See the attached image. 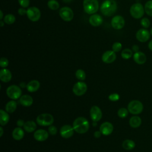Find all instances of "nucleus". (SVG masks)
Returning <instances> with one entry per match:
<instances>
[{
    "label": "nucleus",
    "mask_w": 152,
    "mask_h": 152,
    "mask_svg": "<svg viewBox=\"0 0 152 152\" xmlns=\"http://www.w3.org/2000/svg\"><path fill=\"white\" fill-rule=\"evenodd\" d=\"M72 126L76 132L78 134H84L88 131L90 124L86 118L80 116L74 120Z\"/></svg>",
    "instance_id": "nucleus-1"
},
{
    "label": "nucleus",
    "mask_w": 152,
    "mask_h": 152,
    "mask_svg": "<svg viewBox=\"0 0 152 152\" xmlns=\"http://www.w3.org/2000/svg\"><path fill=\"white\" fill-rule=\"evenodd\" d=\"M117 8V4L115 0H106L101 5L100 10L104 15L110 17L116 12Z\"/></svg>",
    "instance_id": "nucleus-2"
},
{
    "label": "nucleus",
    "mask_w": 152,
    "mask_h": 152,
    "mask_svg": "<svg viewBox=\"0 0 152 152\" xmlns=\"http://www.w3.org/2000/svg\"><path fill=\"white\" fill-rule=\"evenodd\" d=\"M83 8L87 14H95L99 8V2L97 0H84Z\"/></svg>",
    "instance_id": "nucleus-3"
},
{
    "label": "nucleus",
    "mask_w": 152,
    "mask_h": 152,
    "mask_svg": "<svg viewBox=\"0 0 152 152\" xmlns=\"http://www.w3.org/2000/svg\"><path fill=\"white\" fill-rule=\"evenodd\" d=\"M127 109L129 113L137 115L140 114L142 112L144 106L140 100H133L128 103Z\"/></svg>",
    "instance_id": "nucleus-4"
},
{
    "label": "nucleus",
    "mask_w": 152,
    "mask_h": 152,
    "mask_svg": "<svg viewBox=\"0 0 152 152\" xmlns=\"http://www.w3.org/2000/svg\"><path fill=\"white\" fill-rule=\"evenodd\" d=\"M144 7L140 3L134 4L132 5L129 10L131 15L135 19L141 18L144 15Z\"/></svg>",
    "instance_id": "nucleus-5"
},
{
    "label": "nucleus",
    "mask_w": 152,
    "mask_h": 152,
    "mask_svg": "<svg viewBox=\"0 0 152 152\" xmlns=\"http://www.w3.org/2000/svg\"><path fill=\"white\" fill-rule=\"evenodd\" d=\"M54 121L53 116L50 113H42L36 118V122L40 126H50Z\"/></svg>",
    "instance_id": "nucleus-6"
},
{
    "label": "nucleus",
    "mask_w": 152,
    "mask_h": 152,
    "mask_svg": "<svg viewBox=\"0 0 152 152\" xmlns=\"http://www.w3.org/2000/svg\"><path fill=\"white\" fill-rule=\"evenodd\" d=\"M7 95L12 100H16L21 96L22 91L21 87L17 85L10 86L6 90Z\"/></svg>",
    "instance_id": "nucleus-7"
},
{
    "label": "nucleus",
    "mask_w": 152,
    "mask_h": 152,
    "mask_svg": "<svg viewBox=\"0 0 152 152\" xmlns=\"http://www.w3.org/2000/svg\"><path fill=\"white\" fill-rule=\"evenodd\" d=\"M26 15L30 21L36 22L40 19L41 13L38 8L36 7H31L27 10Z\"/></svg>",
    "instance_id": "nucleus-8"
},
{
    "label": "nucleus",
    "mask_w": 152,
    "mask_h": 152,
    "mask_svg": "<svg viewBox=\"0 0 152 152\" xmlns=\"http://www.w3.org/2000/svg\"><path fill=\"white\" fill-rule=\"evenodd\" d=\"M61 18L65 21H70L73 19L74 12L71 8L68 7L61 8L59 11Z\"/></svg>",
    "instance_id": "nucleus-9"
},
{
    "label": "nucleus",
    "mask_w": 152,
    "mask_h": 152,
    "mask_svg": "<svg viewBox=\"0 0 152 152\" xmlns=\"http://www.w3.org/2000/svg\"><path fill=\"white\" fill-rule=\"evenodd\" d=\"M87 90V84L82 81L76 83L74 85L72 88V91L74 94L78 96H80L86 93Z\"/></svg>",
    "instance_id": "nucleus-10"
},
{
    "label": "nucleus",
    "mask_w": 152,
    "mask_h": 152,
    "mask_svg": "<svg viewBox=\"0 0 152 152\" xmlns=\"http://www.w3.org/2000/svg\"><path fill=\"white\" fill-rule=\"evenodd\" d=\"M150 32L146 28H140L136 33V39L140 42L144 43L148 41L150 37Z\"/></svg>",
    "instance_id": "nucleus-11"
},
{
    "label": "nucleus",
    "mask_w": 152,
    "mask_h": 152,
    "mask_svg": "<svg viewBox=\"0 0 152 152\" xmlns=\"http://www.w3.org/2000/svg\"><path fill=\"white\" fill-rule=\"evenodd\" d=\"M111 26L114 29L121 30L125 26V20L121 15H115L111 20Z\"/></svg>",
    "instance_id": "nucleus-12"
},
{
    "label": "nucleus",
    "mask_w": 152,
    "mask_h": 152,
    "mask_svg": "<svg viewBox=\"0 0 152 152\" xmlns=\"http://www.w3.org/2000/svg\"><path fill=\"white\" fill-rule=\"evenodd\" d=\"M74 131L73 126L70 125H64L61 128L59 132L62 138H69L73 135Z\"/></svg>",
    "instance_id": "nucleus-13"
},
{
    "label": "nucleus",
    "mask_w": 152,
    "mask_h": 152,
    "mask_svg": "<svg viewBox=\"0 0 152 152\" xmlns=\"http://www.w3.org/2000/svg\"><path fill=\"white\" fill-rule=\"evenodd\" d=\"M91 119L93 121L98 122L102 117V112L101 109L97 106H93L90 110Z\"/></svg>",
    "instance_id": "nucleus-14"
},
{
    "label": "nucleus",
    "mask_w": 152,
    "mask_h": 152,
    "mask_svg": "<svg viewBox=\"0 0 152 152\" xmlns=\"http://www.w3.org/2000/svg\"><path fill=\"white\" fill-rule=\"evenodd\" d=\"M116 58V53L113 50H107L104 52L102 56V61L106 64H111L113 62Z\"/></svg>",
    "instance_id": "nucleus-15"
},
{
    "label": "nucleus",
    "mask_w": 152,
    "mask_h": 152,
    "mask_svg": "<svg viewBox=\"0 0 152 152\" xmlns=\"http://www.w3.org/2000/svg\"><path fill=\"white\" fill-rule=\"evenodd\" d=\"M33 137L37 141H45L49 137V132L43 129H39L34 131Z\"/></svg>",
    "instance_id": "nucleus-16"
},
{
    "label": "nucleus",
    "mask_w": 152,
    "mask_h": 152,
    "mask_svg": "<svg viewBox=\"0 0 152 152\" xmlns=\"http://www.w3.org/2000/svg\"><path fill=\"white\" fill-rule=\"evenodd\" d=\"M113 131V126L109 122H104L102 123L100 126V131L102 135H109L112 133Z\"/></svg>",
    "instance_id": "nucleus-17"
},
{
    "label": "nucleus",
    "mask_w": 152,
    "mask_h": 152,
    "mask_svg": "<svg viewBox=\"0 0 152 152\" xmlns=\"http://www.w3.org/2000/svg\"><path fill=\"white\" fill-rule=\"evenodd\" d=\"M88 21L91 26L94 27H97L100 26L103 23V20L101 15L96 14H93L90 17Z\"/></svg>",
    "instance_id": "nucleus-18"
},
{
    "label": "nucleus",
    "mask_w": 152,
    "mask_h": 152,
    "mask_svg": "<svg viewBox=\"0 0 152 152\" xmlns=\"http://www.w3.org/2000/svg\"><path fill=\"white\" fill-rule=\"evenodd\" d=\"M133 59L137 64L142 65L146 62L147 56L143 52L138 51L133 55Z\"/></svg>",
    "instance_id": "nucleus-19"
},
{
    "label": "nucleus",
    "mask_w": 152,
    "mask_h": 152,
    "mask_svg": "<svg viewBox=\"0 0 152 152\" xmlns=\"http://www.w3.org/2000/svg\"><path fill=\"white\" fill-rule=\"evenodd\" d=\"M11 78L12 74L9 69L4 68L0 70V80L2 82L8 83L11 81Z\"/></svg>",
    "instance_id": "nucleus-20"
},
{
    "label": "nucleus",
    "mask_w": 152,
    "mask_h": 152,
    "mask_svg": "<svg viewBox=\"0 0 152 152\" xmlns=\"http://www.w3.org/2000/svg\"><path fill=\"white\" fill-rule=\"evenodd\" d=\"M20 103L25 107H28L32 105L33 103V97L28 94H24L20 97L19 99Z\"/></svg>",
    "instance_id": "nucleus-21"
},
{
    "label": "nucleus",
    "mask_w": 152,
    "mask_h": 152,
    "mask_svg": "<svg viewBox=\"0 0 152 152\" xmlns=\"http://www.w3.org/2000/svg\"><path fill=\"white\" fill-rule=\"evenodd\" d=\"M40 84L39 81L36 80H33L30 81L27 84L26 88L28 91L33 93L37 91L40 88Z\"/></svg>",
    "instance_id": "nucleus-22"
},
{
    "label": "nucleus",
    "mask_w": 152,
    "mask_h": 152,
    "mask_svg": "<svg viewBox=\"0 0 152 152\" xmlns=\"http://www.w3.org/2000/svg\"><path fill=\"white\" fill-rule=\"evenodd\" d=\"M12 138L17 141H20L24 138V132L21 127H17L14 129L12 132Z\"/></svg>",
    "instance_id": "nucleus-23"
},
{
    "label": "nucleus",
    "mask_w": 152,
    "mask_h": 152,
    "mask_svg": "<svg viewBox=\"0 0 152 152\" xmlns=\"http://www.w3.org/2000/svg\"><path fill=\"white\" fill-rule=\"evenodd\" d=\"M141 122H142L141 118L140 116L137 115H134L131 117L129 121V124L130 126L133 128H137L140 127V125H141Z\"/></svg>",
    "instance_id": "nucleus-24"
},
{
    "label": "nucleus",
    "mask_w": 152,
    "mask_h": 152,
    "mask_svg": "<svg viewBox=\"0 0 152 152\" xmlns=\"http://www.w3.org/2000/svg\"><path fill=\"white\" fill-rule=\"evenodd\" d=\"M23 127L24 131H26L27 132L30 133L35 131L37 128V125L36 122L33 121H28L25 122Z\"/></svg>",
    "instance_id": "nucleus-25"
},
{
    "label": "nucleus",
    "mask_w": 152,
    "mask_h": 152,
    "mask_svg": "<svg viewBox=\"0 0 152 152\" xmlns=\"http://www.w3.org/2000/svg\"><path fill=\"white\" fill-rule=\"evenodd\" d=\"M6 110H0V124L1 126L5 125L9 122L10 116Z\"/></svg>",
    "instance_id": "nucleus-26"
},
{
    "label": "nucleus",
    "mask_w": 152,
    "mask_h": 152,
    "mask_svg": "<svg viewBox=\"0 0 152 152\" xmlns=\"http://www.w3.org/2000/svg\"><path fill=\"white\" fill-rule=\"evenodd\" d=\"M122 146L125 150H131L135 148V143L132 140L126 139L122 142Z\"/></svg>",
    "instance_id": "nucleus-27"
},
{
    "label": "nucleus",
    "mask_w": 152,
    "mask_h": 152,
    "mask_svg": "<svg viewBox=\"0 0 152 152\" xmlns=\"http://www.w3.org/2000/svg\"><path fill=\"white\" fill-rule=\"evenodd\" d=\"M17 106V102L14 101V100L9 101L7 102V103L5 105V110L9 113H13L16 110Z\"/></svg>",
    "instance_id": "nucleus-28"
},
{
    "label": "nucleus",
    "mask_w": 152,
    "mask_h": 152,
    "mask_svg": "<svg viewBox=\"0 0 152 152\" xmlns=\"http://www.w3.org/2000/svg\"><path fill=\"white\" fill-rule=\"evenodd\" d=\"M132 55H133L132 50L128 48L124 49L121 52V56L124 59H128L131 58Z\"/></svg>",
    "instance_id": "nucleus-29"
},
{
    "label": "nucleus",
    "mask_w": 152,
    "mask_h": 152,
    "mask_svg": "<svg viewBox=\"0 0 152 152\" xmlns=\"http://www.w3.org/2000/svg\"><path fill=\"white\" fill-rule=\"evenodd\" d=\"M144 10L148 15L152 17V0H150L145 4Z\"/></svg>",
    "instance_id": "nucleus-30"
},
{
    "label": "nucleus",
    "mask_w": 152,
    "mask_h": 152,
    "mask_svg": "<svg viewBox=\"0 0 152 152\" xmlns=\"http://www.w3.org/2000/svg\"><path fill=\"white\" fill-rule=\"evenodd\" d=\"M15 21V16L12 14H7L4 18V21L7 24H12Z\"/></svg>",
    "instance_id": "nucleus-31"
},
{
    "label": "nucleus",
    "mask_w": 152,
    "mask_h": 152,
    "mask_svg": "<svg viewBox=\"0 0 152 152\" xmlns=\"http://www.w3.org/2000/svg\"><path fill=\"white\" fill-rule=\"evenodd\" d=\"M48 7L52 10H56L59 8V4L56 0H49L48 2Z\"/></svg>",
    "instance_id": "nucleus-32"
},
{
    "label": "nucleus",
    "mask_w": 152,
    "mask_h": 152,
    "mask_svg": "<svg viewBox=\"0 0 152 152\" xmlns=\"http://www.w3.org/2000/svg\"><path fill=\"white\" fill-rule=\"evenodd\" d=\"M75 77L78 80L80 81H83L86 79V72L84 70L81 69H78L75 72Z\"/></svg>",
    "instance_id": "nucleus-33"
},
{
    "label": "nucleus",
    "mask_w": 152,
    "mask_h": 152,
    "mask_svg": "<svg viewBox=\"0 0 152 152\" xmlns=\"http://www.w3.org/2000/svg\"><path fill=\"white\" fill-rule=\"evenodd\" d=\"M128 110L125 107H121L118 110V115L121 118H126L128 115Z\"/></svg>",
    "instance_id": "nucleus-34"
},
{
    "label": "nucleus",
    "mask_w": 152,
    "mask_h": 152,
    "mask_svg": "<svg viewBox=\"0 0 152 152\" xmlns=\"http://www.w3.org/2000/svg\"><path fill=\"white\" fill-rule=\"evenodd\" d=\"M140 23H141V26L144 28H147L149 27L150 25V21L149 20V19L148 18H143L141 20V21H140Z\"/></svg>",
    "instance_id": "nucleus-35"
},
{
    "label": "nucleus",
    "mask_w": 152,
    "mask_h": 152,
    "mask_svg": "<svg viewBox=\"0 0 152 152\" xmlns=\"http://www.w3.org/2000/svg\"><path fill=\"white\" fill-rule=\"evenodd\" d=\"M122 46V44L120 42H116L112 45V50L114 51L115 52H118L121 50Z\"/></svg>",
    "instance_id": "nucleus-36"
},
{
    "label": "nucleus",
    "mask_w": 152,
    "mask_h": 152,
    "mask_svg": "<svg viewBox=\"0 0 152 152\" xmlns=\"http://www.w3.org/2000/svg\"><path fill=\"white\" fill-rule=\"evenodd\" d=\"M58 129L55 126H53L52 125H50L48 128V132L51 135H55L57 134Z\"/></svg>",
    "instance_id": "nucleus-37"
},
{
    "label": "nucleus",
    "mask_w": 152,
    "mask_h": 152,
    "mask_svg": "<svg viewBox=\"0 0 152 152\" xmlns=\"http://www.w3.org/2000/svg\"><path fill=\"white\" fill-rule=\"evenodd\" d=\"M9 64V61L8 60L7 58H5V57H2L0 59V66L1 67L4 68H6Z\"/></svg>",
    "instance_id": "nucleus-38"
},
{
    "label": "nucleus",
    "mask_w": 152,
    "mask_h": 152,
    "mask_svg": "<svg viewBox=\"0 0 152 152\" xmlns=\"http://www.w3.org/2000/svg\"><path fill=\"white\" fill-rule=\"evenodd\" d=\"M109 99L112 102L117 101L119 99V95L117 93H112L109 96Z\"/></svg>",
    "instance_id": "nucleus-39"
},
{
    "label": "nucleus",
    "mask_w": 152,
    "mask_h": 152,
    "mask_svg": "<svg viewBox=\"0 0 152 152\" xmlns=\"http://www.w3.org/2000/svg\"><path fill=\"white\" fill-rule=\"evenodd\" d=\"M19 4L23 8H27L28 7L30 4V0H18Z\"/></svg>",
    "instance_id": "nucleus-40"
},
{
    "label": "nucleus",
    "mask_w": 152,
    "mask_h": 152,
    "mask_svg": "<svg viewBox=\"0 0 152 152\" xmlns=\"http://www.w3.org/2000/svg\"><path fill=\"white\" fill-rule=\"evenodd\" d=\"M18 13L20 15H24L25 14H27V10L24 9V8H19L18 10Z\"/></svg>",
    "instance_id": "nucleus-41"
},
{
    "label": "nucleus",
    "mask_w": 152,
    "mask_h": 152,
    "mask_svg": "<svg viewBox=\"0 0 152 152\" xmlns=\"http://www.w3.org/2000/svg\"><path fill=\"white\" fill-rule=\"evenodd\" d=\"M25 122L24 121V120L21 119H19L17 120V125L18 126V127H22L24 126Z\"/></svg>",
    "instance_id": "nucleus-42"
},
{
    "label": "nucleus",
    "mask_w": 152,
    "mask_h": 152,
    "mask_svg": "<svg viewBox=\"0 0 152 152\" xmlns=\"http://www.w3.org/2000/svg\"><path fill=\"white\" fill-rule=\"evenodd\" d=\"M101 135H102V133H101V132L100 131V130H99V131H95V132H94V137L95 138H100V137H101Z\"/></svg>",
    "instance_id": "nucleus-43"
},
{
    "label": "nucleus",
    "mask_w": 152,
    "mask_h": 152,
    "mask_svg": "<svg viewBox=\"0 0 152 152\" xmlns=\"http://www.w3.org/2000/svg\"><path fill=\"white\" fill-rule=\"evenodd\" d=\"M132 50L133 52H134L135 53L138 52L139 51V46L137 45H134L132 47Z\"/></svg>",
    "instance_id": "nucleus-44"
},
{
    "label": "nucleus",
    "mask_w": 152,
    "mask_h": 152,
    "mask_svg": "<svg viewBox=\"0 0 152 152\" xmlns=\"http://www.w3.org/2000/svg\"><path fill=\"white\" fill-rule=\"evenodd\" d=\"M20 87L21 88H26L27 84H26L24 82H21V83H20Z\"/></svg>",
    "instance_id": "nucleus-45"
},
{
    "label": "nucleus",
    "mask_w": 152,
    "mask_h": 152,
    "mask_svg": "<svg viewBox=\"0 0 152 152\" xmlns=\"http://www.w3.org/2000/svg\"><path fill=\"white\" fill-rule=\"evenodd\" d=\"M148 47L149 48L150 50H151L152 51V40H151L150 41V42L148 43Z\"/></svg>",
    "instance_id": "nucleus-46"
},
{
    "label": "nucleus",
    "mask_w": 152,
    "mask_h": 152,
    "mask_svg": "<svg viewBox=\"0 0 152 152\" xmlns=\"http://www.w3.org/2000/svg\"><path fill=\"white\" fill-rule=\"evenodd\" d=\"M3 134H4V129H3V128L2 126H0V137H1L2 135H3Z\"/></svg>",
    "instance_id": "nucleus-47"
},
{
    "label": "nucleus",
    "mask_w": 152,
    "mask_h": 152,
    "mask_svg": "<svg viewBox=\"0 0 152 152\" xmlns=\"http://www.w3.org/2000/svg\"><path fill=\"white\" fill-rule=\"evenodd\" d=\"M3 18V12L2 10H0V20H2Z\"/></svg>",
    "instance_id": "nucleus-48"
},
{
    "label": "nucleus",
    "mask_w": 152,
    "mask_h": 152,
    "mask_svg": "<svg viewBox=\"0 0 152 152\" xmlns=\"http://www.w3.org/2000/svg\"><path fill=\"white\" fill-rule=\"evenodd\" d=\"M4 21H2V20H1V21H0V26L1 27H3L4 26Z\"/></svg>",
    "instance_id": "nucleus-49"
},
{
    "label": "nucleus",
    "mask_w": 152,
    "mask_h": 152,
    "mask_svg": "<svg viewBox=\"0 0 152 152\" xmlns=\"http://www.w3.org/2000/svg\"><path fill=\"white\" fill-rule=\"evenodd\" d=\"M97 122H95V121H93V126H97Z\"/></svg>",
    "instance_id": "nucleus-50"
},
{
    "label": "nucleus",
    "mask_w": 152,
    "mask_h": 152,
    "mask_svg": "<svg viewBox=\"0 0 152 152\" xmlns=\"http://www.w3.org/2000/svg\"><path fill=\"white\" fill-rule=\"evenodd\" d=\"M64 2H65V3H69V2H71L72 0H62Z\"/></svg>",
    "instance_id": "nucleus-51"
},
{
    "label": "nucleus",
    "mask_w": 152,
    "mask_h": 152,
    "mask_svg": "<svg viewBox=\"0 0 152 152\" xmlns=\"http://www.w3.org/2000/svg\"><path fill=\"white\" fill-rule=\"evenodd\" d=\"M150 34H151V35L152 36V28H151V30H150Z\"/></svg>",
    "instance_id": "nucleus-52"
}]
</instances>
